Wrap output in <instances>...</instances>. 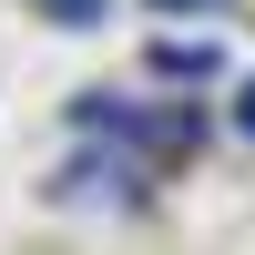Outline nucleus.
Returning a JSON list of instances; mask_svg holds the SVG:
<instances>
[{
  "label": "nucleus",
  "instance_id": "nucleus-3",
  "mask_svg": "<svg viewBox=\"0 0 255 255\" xmlns=\"http://www.w3.org/2000/svg\"><path fill=\"white\" fill-rule=\"evenodd\" d=\"M153 10H204V0H153Z\"/></svg>",
  "mask_w": 255,
  "mask_h": 255
},
{
  "label": "nucleus",
  "instance_id": "nucleus-2",
  "mask_svg": "<svg viewBox=\"0 0 255 255\" xmlns=\"http://www.w3.org/2000/svg\"><path fill=\"white\" fill-rule=\"evenodd\" d=\"M235 133L255 143V82H235Z\"/></svg>",
  "mask_w": 255,
  "mask_h": 255
},
{
  "label": "nucleus",
  "instance_id": "nucleus-1",
  "mask_svg": "<svg viewBox=\"0 0 255 255\" xmlns=\"http://www.w3.org/2000/svg\"><path fill=\"white\" fill-rule=\"evenodd\" d=\"M153 72H215V41H163Z\"/></svg>",
  "mask_w": 255,
  "mask_h": 255
}]
</instances>
